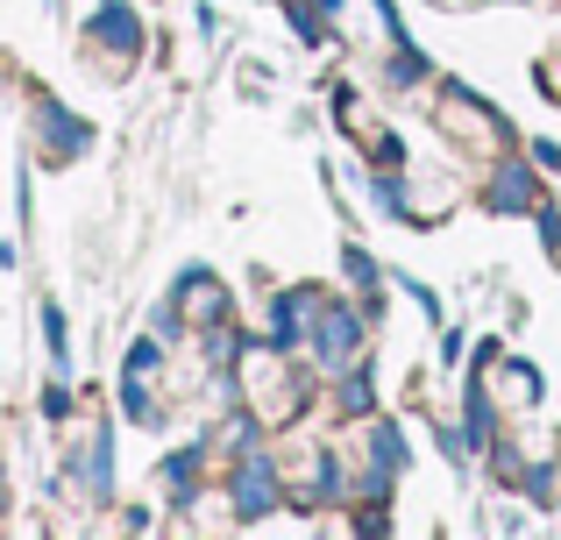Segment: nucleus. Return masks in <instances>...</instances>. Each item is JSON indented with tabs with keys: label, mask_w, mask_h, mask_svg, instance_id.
<instances>
[]
</instances>
